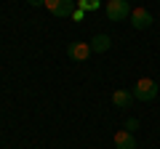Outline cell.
Here are the masks:
<instances>
[{"instance_id":"obj_1","label":"cell","mask_w":160,"mask_h":149,"mask_svg":"<svg viewBox=\"0 0 160 149\" xmlns=\"http://www.w3.org/2000/svg\"><path fill=\"white\" fill-rule=\"evenodd\" d=\"M104 13L109 22H123L131 16V3L128 0H107L104 3Z\"/></svg>"},{"instance_id":"obj_2","label":"cell","mask_w":160,"mask_h":149,"mask_svg":"<svg viewBox=\"0 0 160 149\" xmlns=\"http://www.w3.org/2000/svg\"><path fill=\"white\" fill-rule=\"evenodd\" d=\"M131 93L139 101H155V96H158V83L149 80V77H142V80H136V85H133Z\"/></svg>"},{"instance_id":"obj_3","label":"cell","mask_w":160,"mask_h":149,"mask_svg":"<svg viewBox=\"0 0 160 149\" xmlns=\"http://www.w3.org/2000/svg\"><path fill=\"white\" fill-rule=\"evenodd\" d=\"M48 13H53L56 19H67L75 11V0H46Z\"/></svg>"},{"instance_id":"obj_4","label":"cell","mask_w":160,"mask_h":149,"mask_svg":"<svg viewBox=\"0 0 160 149\" xmlns=\"http://www.w3.org/2000/svg\"><path fill=\"white\" fill-rule=\"evenodd\" d=\"M91 53H93L91 46L83 43V40H75V43H69V46H67V56L72 59V61H86Z\"/></svg>"},{"instance_id":"obj_5","label":"cell","mask_w":160,"mask_h":149,"mask_svg":"<svg viewBox=\"0 0 160 149\" xmlns=\"http://www.w3.org/2000/svg\"><path fill=\"white\" fill-rule=\"evenodd\" d=\"M128 19H131L133 29H147V27H152V22H155V19H152V13H149L147 8H133Z\"/></svg>"},{"instance_id":"obj_6","label":"cell","mask_w":160,"mask_h":149,"mask_svg":"<svg viewBox=\"0 0 160 149\" xmlns=\"http://www.w3.org/2000/svg\"><path fill=\"white\" fill-rule=\"evenodd\" d=\"M88 46H91L93 53H107L109 48H112V37H109V35H96V37H91Z\"/></svg>"},{"instance_id":"obj_7","label":"cell","mask_w":160,"mask_h":149,"mask_svg":"<svg viewBox=\"0 0 160 149\" xmlns=\"http://www.w3.org/2000/svg\"><path fill=\"white\" fill-rule=\"evenodd\" d=\"M115 147L118 149H136V138L131 131H118L115 133Z\"/></svg>"},{"instance_id":"obj_8","label":"cell","mask_w":160,"mask_h":149,"mask_svg":"<svg viewBox=\"0 0 160 149\" xmlns=\"http://www.w3.org/2000/svg\"><path fill=\"white\" fill-rule=\"evenodd\" d=\"M112 104H115V107H131V104H133V93L126 91V88H120V91L112 93Z\"/></svg>"},{"instance_id":"obj_9","label":"cell","mask_w":160,"mask_h":149,"mask_svg":"<svg viewBox=\"0 0 160 149\" xmlns=\"http://www.w3.org/2000/svg\"><path fill=\"white\" fill-rule=\"evenodd\" d=\"M99 6H102L99 0H78V8H83V11H96Z\"/></svg>"},{"instance_id":"obj_10","label":"cell","mask_w":160,"mask_h":149,"mask_svg":"<svg viewBox=\"0 0 160 149\" xmlns=\"http://www.w3.org/2000/svg\"><path fill=\"white\" fill-rule=\"evenodd\" d=\"M136 128H139V120H136V117H128V120H126V131H136Z\"/></svg>"},{"instance_id":"obj_11","label":"cell","mask_w":160,"mask_h":149,"mask_svg":"<svg viewBox=\"0 0 160 149\" xmlns=\"http://www.w3.org/2000/svg\"><path fill=\"white\" fill-rule=\"evenodd\" d=\"M83 16H86V11H83V8H75V11H72V19H75V22H80Z\"/></svg>"},{"instance_id":"obj_12","label":"cell","mask_w":160,"mask_h":149,"mask_svg":"<svg viewBox=\"0 0 160 149\" xmlns=\"http://www.w3.org/2000/svg\"><path fill=\"white\" fill-rule=\"evenodd\" d=\"M27 3H29V6H35V8H38V6H46V0H27Z\"/></svg>"},{"instance_id":"obj_13","label":"cell","mask_w":160,"mask_h":149,"mask_svg":"<svg viewBox=\"0 0 160 149\" xmlns=\"http://www.w3.org/2000/svg\"><path fill=\"white\" fill-rule=\"evenodd\" d=\"M128 3H131V0H128Z\"/></svg>"}]
</instances>
